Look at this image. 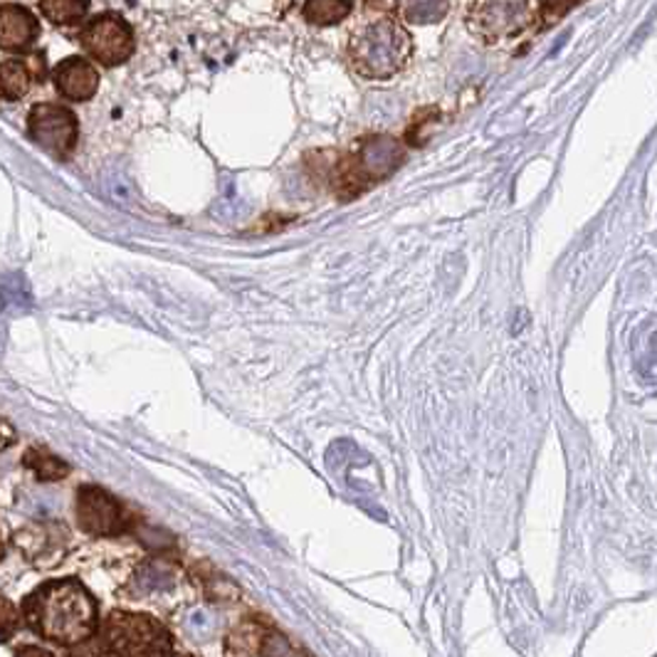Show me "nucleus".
Returning <instances> with one entry per match:
<instances>
[{
    "instance_id": "nucleus-4",
    "label": "nucleus",
    "mask_w": 657,
    "mask_h": 657,
    "mask_svg": "<svg viewBox=\"0 0 657 657\" xmlns=\"http://www.w3.org/2000/svg\"><path fill=\"white\" fill-rule=\"evenodd\" d=\"M102 653L137 657V655H171V635L144 613L114 610L100 628Z\"/></svg>"
},
{
    "instance_id": "nucleus-7",
    "label": "nucleus",
    "mask_w": 657,
    "mask_h": 657,
    "mask_svg": "<svg viewBox=\"0 0 657 657\" xmlns=\"http://www.w3.org/2000/svg\"><path fill=\"white\" fill-rule=\"evenodd\" d=\"M529 0H475L467 10V28L482 42H502L524 28Z\"/></svg>"
},
{
    "instance_id": "nucleus-12",
    "label": "nucleus",
    "mask_w": 657,
    "mask_h": 657,
    "mask_svg": "<svg viewBox=\"0 0 657 657\" xmlns=\"http://www.w3.org/2000/svg\"><path fill=\"white\" fill-rule=\"evenodd\" d=\"M32 72L28 62L10 58L0 62V100L6 102H18L30 92L32 87Z\"/></svg>"
},
{
    "instance_id": "nucleus-17",
    "label": "nucleus",
    "mask_w": 657,
    "mask_h": 657,
    "mask_svg": "<svg viewBox=\"0 0 657 657\" xmlns=\"http://www.w3.org/2000/svg\"><path fill=\"white\" fill-rule=\"evenodd\" d=\"M584 3V0H542V8H539V28L546 30L556 26L558 20L566 18L572 10Z\"/></svg>"
},
{
    "instance_id": "nucleus-9",
    "label": "nucleus",
    "mask_w": 657,
    "mask_h": 657,
    "mask_svg": "<svg viewBox=\"0 0 657 657\" xmlns=\"http://www.w3.org/2000/svg\"><path fill=\"white\" fill-rule=\"evenodd\" d=\"M100 80L97 62L87 58H64L52 70L54 90L70 102H90L100 90Z\"/></svg>"
},
{
    "instance_id": "nucleus-15",
    "label": "nucleus",
    "mask_w": 657,
    "mask_h": 657,
    "mask_svg": "<svg viewBox=\"0 0 657 657\" xmlns=\"http://www.w3.org/2000/svg\"><path fill=\"white\" fill-rule=\"evenodd\" d=\"M23 463L40 482H60L70 475V465L46 447H30L23 455Z\"/></svg>"
},
{
    "instance_id": "nucleus-10",
    "label": "nucleus",
    "mask_w": 657,
    "mask_h": 657,
    "mask_svg": "<svg viewBox=\"0 0 657 657\" xmlns=\"http://www.w3.org/2000/svg\"><path fill=\"white\" fill-rule=\"evenodd\" d=\"M40 38V23L30 8L18 3L0 6V50L26 54Z\"/></svg>"
},
{
    "instance_id": "nucleus-19",
    "label": "nucleus",
    "mask_w": 657,
    "mask_h": 657,
    "mask_svg": "<svg viewBox=\"0 0 657 657\" xmlns=\"http://www.w3.org/2000/svg\"><path fill=\"white\" fill-rule=\"evenodd\" d=\"M13 441H16L13 428H10V425L0 418V451H3V447H8Z\"/></svg>"
},
{
    "instance_id": "nucleus-16",
    "label": "nucleus",
    "mask_w": 657,
    "mask_h": 657,
    "mask_svg": "<svg viewBox=\"0 0 657 657\" xmlns=\"http://www.w3.org/2000/svg\"><path fill=\"white\" fill-rule=\"evenodd\" d=\"M447 6H451V0H403L401 18L415 26L437 23L445 18Z\"/></svg>"
},
{
    "instance_id": "nucleus-5",
    "label": "nucleus",
    "mask_w": 657,
    "mask_h": 657,
    "mask_svg": "<svg viewBox=\"0 0 657 657\" xmlns=\"http://www.w3.org/2000/svg\"><path fill=\"white\" fill-rule=\"evenodd\" d=\"M80 46L102 68H117L131 60L137 50V36L129 20L117 13H102L84 20L80 30Z\"/></svg>"
},
{
    "instance_id": "nucleus-3",
    "label": "nucleus",
    "mask_w": 657,
    "mask_h": 657,
    "mask_svg": "<svg viewBox=\"0 0 657 657\" xmlns=\"http://www.w3.org/2000/svg\"><path fill=\"white\" fill-rule=\"evenodd\" d=\"M403 149L391 137H368L338 159L332 169V185L338 199L352 201L376 183L386 181L401 166Z\"/></svg>"
},
{
    "instance_id": "nucleus-20",
    "label": "nucleus",
    "mask_w": 657,
    "mask_h": 657,
    "mask_svg": "<svg viewBox=\"0 0 657 657\" xmlns=\"http://www.w3.org/2000/svg\"><path fill=\"white\" fill-rule=\"evenodd\" d=\"M0 556H3V542H0Z\"/></svg>"
},
{
    "instance_id": "nucleus-8",
    "label": "nucleus",
    "mask_w": 657,
    "mask_h": 657,
    "mask_svg": "<svg viewBox=\"0 0 657 657\" xmlns=\"http://www.w3.org/2000/svg\"><path fill=\"white\" fill-rule=\"evenodd\" d=\"M74 517L80 529L92 536H117L127 532L129 514L119 499L97 485H82L74 497Z\"/></svg>"
},
{
    "instance_id": "nucleus-14",
    "label": "nucleus",
    "mask_w": 657,
    "mask_h": 657,
    "mask_svg": "<svg viewBox=\"0 0 657 657\" xmlns=\"http://www.w3.org/2000/svg\"><path fill=\"white\" fill-rule=\"evenodd\" d=\"M92 0H40V13L54 28L82 26L90 13Z\"/></svg>"
},
{
    "instance_id": "nucleus-11",
    "label": "nucleus",
    "mask_w": 657,
    "mask_h": 657,
    "mask_svg": "<svg viewBox=\"0 0 657 657\" xmlns=\"http://www.w3.org/2000/svg\"><path fill=\"white\" fill-rule=\"evenodd\" d=\"M277 643H284V638L275 628L267 626V623H262V620L247 618V620L240 623V626L233 630V635H230L228 653L265 655V653H272L270 645L277 653H287L284 648H277Z\"/></svg>"
},
{
    "instance_id": "nucleus-13",
    "label": "nucleus",
    "mask_w": 657,
    "mask_h": 657,
    "mask_svg": "<svg viewBox=\"0 0 657 657\" xmlns=\"http://www.w3.org/2000/svg\"><path fill=\"white\" fill-rule=\"evenodd\" d=\"M352 10H354V0H304L302 18L310 26L328 28L346 20L352 16Z\"/></svg>"
},
{
    "instance_id": "nucleus-1",
    "label": "nucleus",
    "mask_w": 657,
    "mask_h": 657,
    "mask_svg": "<svg viewBox=\"0 0 657 657\" xmlns=\"http://www.w3.org/2000/svg\"><path fill=\"white\" fill-rule=\"evenodd\" d=\"M23 620L38 638L72 648L100 633V608L94 596L74 578L38 586L26 598Z\"/></svg>"
},
{
    "instance_id": "nucleus-2",
    "label": "nucleus",
    "mask_w": 657,
    "mask_h": 657,
    "mask_svg": "<svg viewBox=\"0 0 657 657\" xmlns=\"http://www.w3.org/2000/svg\"><path fill=\"white\" fill-rule=\"evenodd\" d=\"M413 58V38L398 18L374 16L348 36L346 60L361 80L383 82L405 70Z\"/></svg>"
},
{
    "instance_id": "nucleus-6",
    "label": "nucleus",
    "mask_w": 657,
    "mask_h": 657,
    "mask_svg": "<svg viewBox=\"0 0 657 657\" xmlns=\"http://www.w3.org/2000/svg\"><path fill=\"white\" fill-rule=\"evenodd\" d=\"M28 134L54 159H68L80 139V122L70 107L42 102L30 109Z\"/></svg>"
},
{
    "instance_id": "nucleus-18",
    "label": "nucleus",
    "mask_w": 657,
    "mask_h": 657,
    "mask_svg": "<svg viewBox=\"0 0 657 657\" xmlns=\"http://www.w3.org/2000/svg\"><path fill=\"white\" fill-rule=\"evenodd\" d=\"M20 620H23V613H20L8 598L0 596V643L13 640V635L20 628Z\"/></svg>"
}]
</instances>
